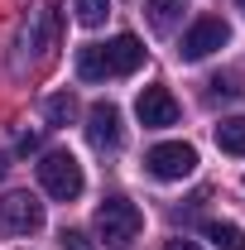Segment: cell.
<instances>
[{
    "mask_svg": "<svg viewBox=\"0 0 245 250\" xmlns=\"http://www.w3.org/2000/svg\"><path fill=\"white\" fill-rule=\"evenodd\" d=\"M144 62V43L135 34H116L111 43H87L77 48V77L82 82H101V77H130Z\"/></svg>",
    "mask_w": 245,
    "mask_h": 250,
    "instance_id": "obj_1",
    "label": "cell"
},
{
    "mask_svg": "<svg viewBox=\"0 0 245 250\" xmlns=\"http://www.w3.org/2000/svg\"><path fill=\"white\" fill-rule=\"evenodd\" d=\"M140 231H144V217H140V207L130 197H106L96 207V236H101V246L125 250Z\"/></svg>",
    "mask_w": 245,
    "mask_h": 250,
    "instance_id": "obj_2",
    "label": "cell"
},
{
    "mask_svg": "<svg viewBox=\"0 0 245 250\" xmlns=\"http://www.w3.org/2000/svg\"><path fill=\"white\" fill-rule=\"evenodd\" d=\"M39 183H43V192H48V197L72 202V197H82L87 178H82V164L67 154V149H53V154L39 159Z\"/></svg>",
    "mask_w": 245,
    "mask_h": 250,
    "instance_id": "obj_3",
    "label": "cell"
},
{
    "mask_svg": "<svg viewBox=\"0 0 245 250\" xmlns=\"http://www.w3.org/2000/svg\"><path fill=\"white\" fill-rule=\"evenodd\" d=\"M43 226V202L34 192H5L0 197V236H34Z\"/></svg>",
    "mask_w": 245,
    "mask_h": 250,
    "instance_id": "obj_4",
    "label": "cell"
},
{
    "mask_svg": "<svg viewBox=\"0 0 245 250\" xmlns=\"http://www.w3.org/2000/svg\"><path fill=\"white\" fill-rule=\"evenodd\" d=\"M231 43V29H226V20H216V15H202L192 29L183 34V43H178V58L183 62H202L207 53L216 48H226Z\"/></svg>",
    "mask_w": 245,
    "mask_h": 250,
    "instance_id": "obj_5",
    "label": "cell"
},
{
    "mask_svg": "<svg viewBox=\"0 0 245 250\" xmlns=\"http://www.w3.org/2000/svg\"><path fill=\"white\" fill-rule=\"evenodd\" d=\"M144 168L154 178H163V183H178V178H187L197 168V149L192 145H154L144 154Z\"/></svg>",
    "mask_w": 245,
    "mask_h": 250,
    "instance_id": "obj_6",
    "label": "cell"
},
{
    "mask_svg": "<svg viewBox=\"0 0 245 250\" xmlns=\"http://www.w3.org/2000/svg\"><path fill=\"white\" fill-rule=\"evenodd\" d=\"M135 111H140V125H144V130H168V125H178V101L168 96V87H144L140 101H135Z\"/></svg>",
    "mask_w": 245,
    "mask_h": 250,
    "instance_id": "obj_7",
    "label": "cell"
},
{
    "mask_svg": "<svg viewBox=\"0 0 245 250\" xmlns=\"http://www.w3.org/2000/svg\"><path fill=\"white\" fill-rule=\"evenodd\" d=\"M87 140L96 149H121V111L111 101H96L87 111Z\"/></svg>",
    "mask_w": 245,
    "mask_h": 250,
    "instance_id": "obj_8",
    "label": "cell"
},
{
    "mask_svg": "<svg viewBox=\"0 0 245 250\" xmlns=\"http://www.w3.org/2000/svg\"><path fill=\"white\" fill-rule=\"evenodd\" d=\"M53 43V15L48 10H34L29 24H24V34H20V48H29V53H43Z\"/></svg>",
    "mask_w": 245,
    "mask_h": 250,
    "instance_id": "obj_9",
    "label": "cell"
},
{
    "mask_svg": "<svg viewBox=\"0 0 245 250\" xmlns=\"http://www.w3.org/2000/svg\"><path fill=\"white\" fill-rule=\"evenodd\" d=\"M216 145H221L226 154H241L245 159V116H231V121L216 125Z\"/></svg>",
    "mask_w": 245,
    "mask_h": 250,
    "instance_id": "obj_10",
    "label": "cell"
},
{
    "mask_svg": "<svg viewBox=\"0 0 245 250\" xmlns=\"http://www.w3.org/2000/svg\"><path fill=\"white\" fill-rule=\"evenodd\" d=\"M144 15H149V24L159 34H168L173 24H178V15H183V0H149L144 5Z\"/></svg>",
    "mask_w": 245,
    "mask_h": 250,
    "instance_id": "obj_11",
    "label": "cell"
},
{
    "mask_svg": "<svg viewBox=\"0 0 245 250\" xmlns=\"http://www.w3.org/2000/svg\"><path fill=\"white\" fill-rule=\"evenodd\" d=\"M207 241H212L216 250H245V231L236 221H212V226H207Z\"/></svg>",
    "mask_w": 245,
    "mask_h": 250,
    "instance_id": "obj_12",
    "label": "cell"
},
{
    "mask_svg": "<svg viewBox=\"0 0 245 250\" xmlns=\"http://www.w3.org/2000/svg\"><path fill=\"white\" fill-rule=\"evenodd\" d=\"M72 10H77V24H82V29H96V24H106L111 0H77Z\"/></svg>",
    "mask_w": 245,
    "mask_h": 250,
    "instance_id": "obj_13",
    "label": "cell"
},
{
    "mask_svg": "<svg viewBox=\"0 0 245 250\" xmlns=\"http://www.w3.org/2000/svg\"><path fill=\"white\" fill-rule=\"evenodd\" d=\"M43 111H48V121H53V125H67L72 116H77V101H72V92H58V96H48Z\"/></svg>",
    "mask_w": 245,
    "mask_h": 250,
    "instance_id": "obj_14",
    "label": "cell"
},
{
    "mask_svg": "<svg viewBox=\"0 0 245 250\" xmlns=\"http://www.w3.org/2000/svg\"><path fill=\"white\" fill-rule=\"evenodd\" d=\"M58 241H62V250H92V241H87L82 231H62Z\"/></svg>",
    "mask_w": 245,
    "mask_h": 250,
    "instance_id": "obj_15",
    "label": "cell"
},
{
    "mask_svg": "<svg viewBox=\"0 0 245 250\" xmlns=\"http://www.w3.org/2000/svg\"><path fill=\"white\" fill-rule=\"evenodd\" d=\"M241 87L231 82V77H212V96H236Z\"/></svg>",
    "mask_w": 245,
    "mask_h": 250,
    "instance_id": "obj_16",
    "label": "cell"
},
{
    "mask_svg": "<svg viewBox=\"0 0 245 250\" xmlns=\"http://www.w3.org/2000/svg\"><path fill=\"white\" fill-rule=\"evenodd\" d=\"M163 250H197V241H183V236H178V241H168Z\"/></svg>",
    "mask_w": 245,
    "mask_h": 250,
    "instance_id": "obj_17",
    "label": "cell"
},
{
    "mask_svg": "<svg viewBox=\"0 0 245 250\" xmlns=\"http://www.w3.org/2000/svg\"><path fill=\"white\" fill-rule=\"evenodd\" d=\"M5 168H10V159H5V154H0V178H5Z\"/></svg>",
    "mask_w": 245,
    "mask_h": 250,
    "instance_id": "obj_18",
    "label": "cell"
},
{
    "mask_svg": "<svg viewBox=\"0 0 245 250\" xmlns=\"http://www.w3.org/2000/svg\"><path fill=\"white\" fill-rule=\"evenodd\" d=\"M236 5H241V10H245V0H236Z\"/></svg>",
    "mask_w": 245,
    "mask_h": 250,
    "instance_id": "obj_19",
    "label": "cell"
}]
</instances>
